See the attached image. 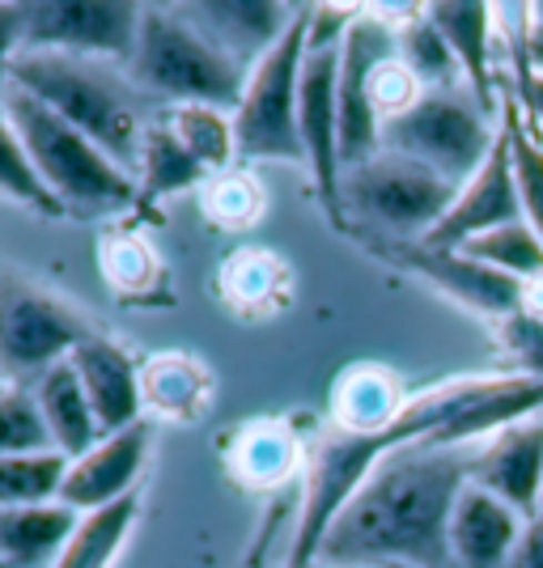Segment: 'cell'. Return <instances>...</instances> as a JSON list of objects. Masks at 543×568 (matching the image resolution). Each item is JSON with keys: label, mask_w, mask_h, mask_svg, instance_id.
Here are the masks:
<instances>
[{"label": "cell", "mask_w": 543, "mask_h": 568, "mask_svg": "<svg viewBox=\"0 0 543 568\" xmlns=\"http://www.w3.org/2000/svg\"><path fill=\"white\" fill-rule=\"evenodd\" d=\"M475 446L416 442L386 454L328 526L323 568H454L450 521L472 488Z\"/></svg>", "instance_id": "cell-1"}, {"label": "cell", "mask_w": 543, "mask_h": 568, "mask_svg": "<svg viewBox=\"0 0 543 568\" xmlns=\"http://www.w3.org/2000/svg\"><path fill=\"white\" fill-rule=\"evenodd\" d=\"M13 85L34 94L43 106H51L60 119L137 179L144 144V111L141 85L111 60L90 55H64V51H22L13 64Z\"/></svg>", "instance_id": "cell-2"}, {"label": "cell", "mask_w": 543, "mask_h": 568, "mask_svg": "<svg viewBox=\"0 0 543 568\" xmlns=\"http://www.w3.org/2000/svg\"><path fill=\"white\" fill-rule=\"evenodd\" d=\"M128 77L144 94L174 106H238L247 90V69L230 60L213 39H204L179 13V4H144L137 48L128 55Z\"/></svg>", "instance_id": "cell-3"}, {"label": "cell", "mask_w": 543, "mask_h": 568, "mask_svg": "<svg viewBox=\"0 0 543 568\" xmlns=\"http://www.w3.org/2000/svg\"><path fill=\"white\" fill-rule=\"evenodd\" d=\"M0 106L18 128L30 166L39 170L43 187L60 200L64 213H102L137 200V179L119 170L90 136H81L69 119H60L34 94L9 85Z\"/></svg>", "instance_id": "cell-4"}, {"label": "cell", "mask_w": 543, "mask_h": 568, "mask_svg": "<svg viewBox=\"0 0 543 568\" xmlns=\"http://www.w3.org/2000/svg\"><path fill=\"white\" fill-rule=\"evenodd\" d=\"M496 136H501V115L489 111L467 85L429 90L400 119L382 123V149L386 153L421 162L433 174L450 179L454 187H463L475 170L489 162Z\"/></svg>", "instance_id": "cell-5"}, {"label": "cell", "mask_w": 543, "mask_h": 568, "mask_svg": "<svg viewBox=\"0 0 543 568\" xmlns=\"http://www.w3.org/2000/svg\"><path fill=\"white\" fill-rule=\"evenodd\" d=\"M310 4L298 9L281 43L247 72V90L234 106V149L251 162H293L306 166V149L298 132V85L306 60Z\"/></svg>", "instance_id": "cell-6"}, {"label": "cell", "mask_w": 543, "mask_h": 568, "mask_svg": "<svg viewBox=\"0 0 543 568\" xmlns=\"http://www.w3.org/2000/svg\"><path fill=\"white\" fill-rule=\"evenodd\" d=\"M459 187L421 162L379 149L370 162L344 170V209L370 221L386 237L421 242L450 213Z\"/></svg>", "instance_id": "cell-7"}, {"label": "cell", "mask_w": 543, "mask_h": 568, "mask_svg": "<svg viewBox=\"0 0 543 568\" xmlns=\"http://www.w3.org/2000/svg\"><path fill=\"white\" fill-rule=\"evenodd\" d=\"M86 339L90 327L69 302L13 272H0V378L34 386Z\"/></svg>", "instance_id": "cell-8"}, {"label": "cell", "mask_w": 543, "mask_h": 568, "mask_svg": "<svg viewBox=\"0 0 543 568\" xmlns=\"http://www.w3.org/2000/svg\"><path fill=\"white\" fill-rule=\"evenodd\" d=\"M144 4L132 0H26L22 51H64L128 64Z\"/></svg>", "instance_id": "cell-9"}, {"label": "cell", "mask_w": 543, "mask_h": 568, "mask_svg": "<svg viewBox=\"0 0 543 568\" xmlns=\"http://www.w3.org/2000/svg\"><path fill=\"white\" fill-rule=\"evenodd\" d=\"M395 51H400L395 13L361 9L340 51V162L344 170L370 162L382 149V119L370 102V81L379 64H386Z\"/></svg>", "instance_id": "cell-10"}, {"label": "cell", "mask_w": 543, "mask_h": 568, "mask_svg": "<svg viewBox=\"0 0 543 568\" xmlns=\"http://www.w3.org/2000/svg\"><path fill=\"white\" fill-rule=\"evenodd\" d=\"M340 51L306 48L302 85H298V132L306 149V170L331 221H344V162H340Z\"/></svg>", "instance_id": "cell-11"}, {"label": "cell", "mask_w": 543, "mask_h": 568, "mask_svg": "<svg viewBox=\"0 0 543 568\" xmlns=\"http://www.w3.org/2000/svg\"><path fill=\"white\" fill-rule=\"evenodd\" d=\"M514 221H522V204H519V183H514V162H510V136L501 128L489 162L459 187L450 213L442 216V225L429 237H421V246L463 251L480 234H493V230L514 225Z\"/></svg>", "instance_id": "cell-12"}, {"label": "cell", "mask_w": 543, "mask_h": 568, "mask_svg": "<svg viewBox=\"0 0 543 568\" xmlns=\"http://www.w3.org/2000/svg\"><path fill=\"white\" fill-rule=\"evenodd\" d=\"M472 484L522 518L543 514V416L501 428L475 446Z\"/></svg>", "instance_id": "cell-13"}, {"label": "cell", "mask_w": 543, "mask_h": 568, "mask_svg": "<svg viewBox=\"0 0 543 568\" xmlns=\"http://www.w3.org/2000/svg\"><path fill=\"white\" fill-rule=\"evenodd\" d=\"M395 260L408 272L425 276L433 288H442L450 302H459L472 314H484L493 323H505V318H514L526 306V284L475 263L463 251H433V246H421V242H408V246L395 251Z\"/></svg>", "instance_id": "cell-14"}, {"label": "cell", "mask_w": 543, "mask_h": 568, "mask_svg": "<svg viewBox=\"0 0 543 568\" xmlns=\"http://www.w3.org/2000/svg\"><path fill=\"white\" fill-rule=\"evenodd\" d=\"M298 9L302 4H281V0H188L179 4V13L247 72L281 43Z\"/></svg>", "instance_id": "cell-15"}, {"label": "cell", "mask_w": 543, "mask_h": 568, "mask_svg": "<svg viewBox=\"0 0 543 568\" xmlns=\"http://www.w3.org/2000/svg\"><path fill=\"white\" fill-rule=\"evenodd\" d=\"M144 454H149V425L144 420L119 428V433H107L94 450H86L69 463L60 505H69L77 514H90V509H107L115 500L137 497L132 488H137V475L144 467Z\"/></svg>", "instance_id": "cell-16"}, {"label": "cell", "mask_w": 543, "mask_h": 568, "mask_svg": "<svg viewBox=\"0 0 543 568\" xmlns=\"http://www.w3.org/2000/svg\"><path fill=\"white\" fill-rule=\"evenodd\" d=\"M69 365L77 369V378L90 395L102 437L119 433V428L137 425L144 407V369H137V361L123 353L119 344L90 335L86 344H77V353L69 356Z\"/></svg>", "instance_id": "cell-17"}, {"label": "cell", "mask_w": 543, "mask_h": 568, "mask_svg": "<svg viewBox=\"0 0 543 568\" xmlns=\"http://www.w3.org/2000/svg\"><path fill=\"white\" fill-rule=\"evenodd\" d=\"M429 22L442 30L446 48L459 60L463 85L472 90L489 111L501 115V90H496V39H501V9L489 4H425Z\"/></svg>", "instance_id": "cell-18"}, {"label": "cell", "mask_w": 543, "mask_h": 568, "mask_svg": "<svg viewBox=\"0 0 543 568\" xmlns=\"http://www.w3.org/2000/svg\"><path fill=\"white\" fill-rule=\"evenodd\" d=\"M522 526H526L522 514H514L510 505H501L472 484L454 505L450 560H454V568H510L514 551H519Z\"/></svg>", "instance_id": "cell-19"}, {"label": "cell", "mask_w": 543, "mask_h": 568, "mask_svg": "<svg viewBox=\"0 0 543 568\" xmlns=\"http://www.w3.org/2000/svg\"><path fill=\"white\" fill-rule=\"evenodd\" d=\"M30 390H34V403L43 412V425H48L56 454H64L72 463V458H81L102 442V425H98L94 407H90V395H86V386H81L69 361L48 369Z\"/></svg>", "instance_id": "cell-20"}, {"label": "cell", "mask_w": 543, "mask_h": 568, "mask_svg": "<svg viewBox=\"0 0 543 568\" xmlns=\"http://www.w3.org/2000/svg\"><path fill=\"white\" fill-rule=\"evenodd\" d=\"M412 395H403L400 378L386 365H353L344 369L335 390H331V407H335V428L340 433H382L400 420Z\"/></svg>", "instance_id": "cell-21"}, {"label": "cell", "mask_w": 543, "mask_h": 568, "mask_svg": "<svg viewBox=\"0 0 543 568\" xmlns=\"http://www.w3.org/2000/svg\"><path fill=\"white\" fill-rule=\"evenodd\" d=\"M77 509L51 500V505H22V509H0V565L30 568L39 560H56L64 539L77 526Z\"/></svg>", "instance_id": "cell-22"}, {"label": "cell", "mask_w": 543, "mask_h": 568, "mask_svg": "<svg viewBox=\"0 0 543 568\" xmlns=\"http://www.w3.org/2000/svg\"><path fill=\"white\" fill-rule=\"evenodd\" d=\"M501 128L510 136V162L519 183L522 221L543 237V128L519 94L501 98Z\"/></svg>", "instance_id": "cell-23"}, {"label": "cell", "mask_w": 543, "mask_h": 568, "mask_svg": "<svg viewBox=\"0 0 543 568\" xmlns=\"http://www.w3.org/2000/svg\"><path fill=\"white\" fill-rule=\"evenodd\" d=\"M395 43H400V64L421 90H459L463 85V72L454 51L446 48L442 30L429 22L425 9H400L395 13Z\"/></svg>", "instance_id": "cell-24"}, {"label": "cell", "mask_w": 543, "mask_h": 568, "mask_svg": "<svg viewBox=\"0 0 543 568\" xmlns=\"http://www.w3.org/2000/svg\"><path fill=\"white\" fill-rule=\"evenodd\" d=\"M137 509H141L137 497H128L107 505V509L81 514L72 535L60 547V556L51 560V568H111L128 530H132V521H137Z\"/></svg>", "instance_id": "cell-25"}, {"label": "cell", "mask_w": 543, "mask_h": 568, "mask_svg": "<svg viewBox=\"0 0 543 568\" xmlns=\"http://www.w3.org/2000/svg\"><path fill=\"white\" fill-rule=\"evenodd\" d=\"M209 174H213V170L204 166L188 144L170 132L165 119L149 123L144 144H141V162H137V179H141V191L149 195V200L174 195V191H188V187H195V183H204Z\"/></svg>", "instance_id": "cell-26"}, {"label": "cell", "mask_w": 543, "mask_h": 568, "mask_svg": "<svg viewBox=\"0 0 543 568\" xmlns=\"http://www.w3.org/2000/svg\"><path fill=\"white\" fill-rule=\"evenodd\" d=\"M64 475H69V458L56 450L4 454L0 458V509H22V505H51V500H60Z\"/></svg>", "instance_id": "cell-27"}, {"label": "cell", "mask_w": 543, "mask_h": 568, "mask_svg": "<svg viewBox=\"0 0 543 568\" xmlns=\"http://www.w3.org/2000/svg\"><path fill=\"white\" fill-rule=\"evenodd\" d=\"M463 255H472L475 263H484V267H493V272L519 284H531L535 276H543V237L526 221L501 225L493 234H480L475 242L463 246Z\"/></svg>", "instance_id": "cell-28"}, {"label": "cell", "mask_w": 543, "mask_h": 568, "mask_svg": "<svg viewBox=\"0 0 543 568\" xmlns=\"http://www.w3.org/2000/svg\"><path fill=\"white\" fill-rule=\"evenodd\" d=\"M209 395V374L191 356H158L144 365V403L162 416H191Z\"/></svg>", "instance_id": "cell-29"}, {"label": "cell", "mask_w": 543, "mask_h": 568, "mask_svg": "<svg viewBox=\"0 0 543 568\" xmlns=\"http://www.w3.org/2000/svg\"><path fill=\"white\" fill-rule=\"evenodd\" d=\"M0 191H4L9 200H18L22 209H30V213L64 216L60 200L43 187L39 170L30 166V153H26L18 128H13V123H9V115H4V106H0Z\"/></svg>", "instance_id": "cell-30"}, {"label": "cell", "mask_w": 543, "mask_h": 568, "mask_svg": "<svg viewBox=\"0 0 543 568\" xmlns=\"http://www.w3.org/2000/svg\"><path fill=\"white\" fill-rule=\"evenodd\" d=\"M162 119L213 174L230 166V158L238 153L234 119H225V111H217V106H170V115Z\"/></svg>", "instance_id": "cell-31"}, {"label": "cell", "mask_w": 543, "mask_h": 568, "mask_svg": "<svg viewBox=\"0 0 543 568\" xmlns=\"http://www.w3.org/2000/svg\"><path fill=\"white\" fill-rule=\"evenodd\" d=\"M302 467V446L281 425H255L238 446V471L247 484H281Z\"/></svg>", "instance_id": "cell-32"}, {"label": "cell", "mask_w": 543, "mask_h": 568, "mask_svg": "<svg viewBox=\"0 0 543 568\" xmlns=\"http://www.w3.org/2000/svg\"><path fill=\"white\" fill-rule=\"evenodd\" d=\"M51 450L43 412L34 403V390L26 386H4L0 390V458L4 454H39Z\"/></svg>", "instance_id": "cell-33"}, {"label": "cell", "mask_w": 543, "mask_h": 568, "mask_svg": "<svg viewBox=\"0 0 543 568\" xmlns=\"http://www.w3.org/2000/svg\"><path fill=\"white\" fill-rule=\"evenodd\" d=\"M284 288V263L263 255V251H247L238 260L225 263V293L234 306L263 310L281 297Z\"/></svg>", "instance_id": "cell-34"}, {"label": "cell", "mask_w": 543, "mask_h": 568, "mask_svg": "<svg viewBox=\"0 0 543 568\" xmlns=\"http://www.w3.org/2000/svg\"><path fill=\"white\" fill-rule=\"evenodd\" d=\"M204 209L225 230H247L263 213V191L251 174H217L204 195Z\"/></svg>", "instance_id": "cell-35"}, {"label": "cell", "mask_w": 543, "mask_h": 568, "mask_svg": "<svg viewBox=\"0 0 543 568\" xmlns=\"http://www.w3.org/2000/svg\"><path fill=\"white\" fill-rule=\"evenodd\" d=\"M496 335H501V348L510 356V374L543 382V318L540 314L519 310L514 318L496 323Z\"/></svg>", "instance_id": "cell-36"}, {"label": "cell", "mask_w": 543, "mask_h": 568, "mask_svg": "<svg viewBox=\"0 0 543 568\" xmlns=\"http://www.w3.org/2000/svg\"><path fill=\"white\" fill-rule=\"evenodd\" d=\"M102 263H107V276L119 284V288H141L153 272H158V263L149 255V246H144L141 237H115L107 251H102Z\"/></svg>", "instance_id": "cell-37"}, {"label": "cell", "mask_w": 543, "mask_h": 568, "mask_svg": "<svg viewBox=\"0 0 543 568\" xmlns=\"http://www.w3.org/2000/svg\"><path fill=\"white\" fill-rule=\"evenodd\" d=\"M18 55H22V4H0V98L13 85Z\"/></svg>", "instance_id": "cell-38"}, {"label": "cell", "mask_w": 543, "mask_h": 568, "mask_svg": "<svg viewBox=\"0 0 543 568\" xmlns=\"http://www.w3.org/2000/svg\"><path fill=\"white\" fill-rule=\"evenodd\" d=\"M510 568H543V514L526 518L522 526L519 551H514V565Z\"/></svg>", "instance_id": "cell-39"}, {"label": "cell", "mask_w": 543, "mask_h": 568, "mask_svg": "<svg viewBox=\"0 0 543 568\" xmlns=\"http://www.w3.org/2000/svg\"><path fill=\"white\" fill-rule=\"evenodd\" d=\"M519 98L531 106V115L535 123L543 128V72H531V77H522L519 81Z\"/></svg>", "instance_id": "cell-40"}, {"label": "cell", "mask_w": 543, "mask_h": 568, "mask_svg": "<svg viewBox=\"0 0 543 568\" xmlns=\"http://www.w3.org/2000/svg\"><path fill=\"white\" fill-rule=\"evenodd\" d=\"M310 568H323V565H310Z\"/></svg>", "instance_id": "cell-41"}, {"label": "cell", "mask_w": 543, "mask_h": 568, "mask_svg": "<svg viewBox=\"0 0 543 568\" xmlns=\"http://www.w3.org/2000/svg\"><path fill=\"white\" fill-rule=\"evenodd\" d=\"M0 568H4V565H0Z\"/></svg>", "instance_id": "cell-42"}]
</instances>
